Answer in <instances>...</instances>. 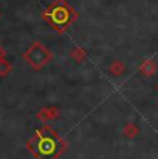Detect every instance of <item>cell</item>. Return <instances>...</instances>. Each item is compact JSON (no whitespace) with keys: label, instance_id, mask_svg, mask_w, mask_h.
I'll use <instances>...</instances> for the list:
<instances>
[{"label":"cell","instance_id":"cell-1","mask_svg":"<svg viewBox=\"0 0 158 159\" xmlns=\"http://www.w3.org/2000/svg\"><path fill=\"white\" fill-rule=\"evenodd\" d=\"M60 139L49 129L39 130L35 139V152L39 159H53L60 149Z\"/></svg>","mask_w":158,"mask_h":159},{"label":"cell","instance_id":"cell-2","mask_svg":"<svg viewBox=\"0 0 158 159\" xmlns=\"http://www.w3.org/2000/svg\"><path fill=\"white\" fill-rule=\"evenodd\" d=\"M25 58L28 60V62L31 64L32 66L39 68V66H42L44 62L49 61L50 53H49L44 47H42V46L39 44V42H36L35 44H32L31 47L28 48V51H26V54H25Z\"/></svg>","mask_w":158,"mask_h":159}]
</instances>
